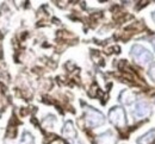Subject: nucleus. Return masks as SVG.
I'll use <instances>...</instances> for the list:
<instances>
[{"label": "nucleus", "instance_id": "f257e3e1", "mask_svg": "<svg viewBox=\"0 0 155 144\" xmlns=\"http://www.w3.org/2000/svg\"><path fill=\"white\" fill-rule=\"evenodd\" d=\"M131 55L135 59V61H137L138 63H142V64L149 63L153 60V55L150 54V51H148L146 48H143V46H141L138 44H136V45L133 46Z\"/></svg>", "mask_w": 155, "mask_h": 144}, {"label": "nucleus", "instance_id": "f03ea898", "mask_svg": "<svg viewBox=\"0 0 155 144\" xmlns=\"http://www.w3.org/2000/svg\"><path fill=\"white\" fill-rule=\"evenodd\" d=\"M85 118H86V123L88 126H91V127H97L99 125H101V124L104 123V116L97 111V110H94V108H92V107H88V108H86V116H85Z\"/></svg>", "mask_w": 155, "mask_h": 144}, {"label": "nucleus", "instance_id": "7ed1b4c3", "mask_svg": "<svg viewBox=\"0 0 155 144\" xmlns=\"http://www.w3.org/2000/svg\"><path fill=\"white\" fill-rule=\"evenodd\" d=\"M109 117H110V120L115 124V125L119 126V127H122V126H124L127 124L125 113H124L123 108H120V107H114L110 111Z\"/></svg>", "mask_w": 155, "mask_h": 144}, {"label": "nucleus", "instance_id": "20e7f679", "mask_svg": "<svg viewBox=\"0 0 155 144\" xmlns=\"http://www.w3.org/2000/svg\"><path fill=\"white\" fill-rule=\"evenodd\" d=\"M149 113H150V107H149V105H147L146 103H138L135 106L134 114H135L137 118L147 117Z\"/></svg>", "mask_w": 155, "mask_h": 144}, {"label": "nucleus", "instance_id": "39448f33", "mask_svg": "<svg viewBox=\"0 0 155 144\" xmlns=\"http://www.w3.org/2000/svg\"><path fill=\"white\" fill-rule=\"evenodd\" d=\"M155 141V129L148 131L146 135H143L142 137L138 138L137 144H152Z\"/></svg>", "mask_w": 155, "mask_h": 144}, {"label": "nucleus", "instance_id": "423d86ee", "mask_svg": "<svg viewBox=\"0 0 155 144\" xmlns=\"http://www.w3.org/2000/svg\"><path fill=\"white\" fill-rule=\"evenodd\" d=\"M63 136L67 137V138H74L75 137V130L73 127V124L71 122L64 125V129H63Z\"/></svg>", "mask_w": 155, "mask_h": 144}, {"label": "nucleus", "instance_id": "0eeeda50", "mask_svg": "<svg viewBox=\"0 0 155 144\" xmlns=\"http://www.w3.org/2000/svg\"><path fill=\"white\" fill-rule=\"evenodd\" d=\"M21 144H34V138H32V136H31L30 133L25 132V133H24V137H23V139H21Z\"/></svg>", "mask_w": 155, "mask_h": 144}, {"label": "nucleus", "instance_id": "6e6552de", "mask_svg": "<svg viewBox=\"0 0 155 144\" xmlns=\"http://www.w3.org/2000/svg\"><path fill=\"white\" fill-rule=\"evenodd\" d=\"M149 76L155 81V63L152 64V67H150V69H149Z\"/></svg>", "mask_w": 155, "mask_h": 144}, {"label": "nucleus", "instance_id": "1a4fd4ad", "mask_svg": "<svg viewBox=\"0 0 155 144\" xmlns=\"http://www.w3.org/2000/svg\"><path fill=\"white\" fill-rule=\"evenodd\" d=\"M153 19H154V21H155V12H154V13H153Z\"/></svg>", "mask_w": 155, "mask_h": 144}, {"label": "nucleus", "instance_id": "9d476101", "mask_svg": "<svg viewBox=\"0 0 155 144\" xmlns=\"http://www.w3.org/2000/svg\"><path fill=\"white\" fill-rule=\"evenodd\" d=\"M153 43H154V45H155V40H154V42H153Z\"/></svg>", "mask_w": 155, "mask_h": 144}]
</instances>
